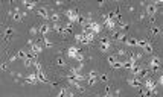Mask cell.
Wrapping results in <instances>:
<instances>
[{
	"mask_svg": "<svg viewBox=\"0 0 163 97\" xmlns=\"http://www.w3.org/2000/svg\"><path fill=\"white\" fill-rule=\"evenodd\" d=\"M64 15L67 17V21H70L72 24H76V23H80V20H81L80 12H78L75 8H69V9H66V11H64Z\"/></svg>",
	"mask_w": 163,
	"mask_h": 97,
	"instance_id": "6da1fadb",
	"label": "cell"
},
{
	"mask_svg": "<svg viewBox=\"0 0 163 97\" xmlns=\"http://www.w3.org/2000/svg\"><path fill=\"white\" fill-rule=\"evenodd\" d=\"M107 61H108L110 67H113V68H122L123 59H119V58H118L116 55H108Z\"/></svg>",
	"mask_w": 163,
	"mask_h": 97,
	"instance_id": "7a4b0ae2",
	"label": "cell"
},
{
	"mask_svg": "<svg viewBox=\"0 0 163 97\" xmlns=\"http://www.w3.org/2000/svg\"><path fill=\"white\" fill-rule=\"evenodd\" d=\"M102 24H104L105 29H108V31H111V32H114V29H116V20L110 18L108 14L104 15V21H102Z\"/></svg>",
	"mask_w": 163,
	"mask_h": 97,
	"instance_id": "3957f363",
	"label": "cell"
},
{
	"mask_svg": "<svg viewBox=\"0 0 163 97\" xmlns=\"http://www.w3.org/2000/svg\"><path fill=\"white\" fill-rule=\"evenodd\" d=\"M85 76H87V81H85V82H87V85H90V87H93V85H95V84L99 81V74H98L95 70L88 71Z\"/></svg>",
	"mask_w": 163,
	"mask_h": 97,
	"instance_id": "277c9868",
	"label": "cell"
},
{
	"mask_svg": "<svg viewBox=\"0 0 163 97\" xmlns=\"http://www.w3.org/2000/svg\"><path fill=\"white\" fill-rule=\"evenodd\" d=\"M99 48H101V52H108L111 48V41L108 37H104L99 40Z\"/></svg>",
	"mask_w": 163,
	"mask_h": 97,
	"instance_id": "5b68a950",
	"label": "cell"
},
{
	"mask_svg": "<svg viewBox=\"0 0 163 97\" xmlns=\"http://www.w3.org/2000/svg\"><path fill=\"white\" fill-rule=\"evenodd\" d=\"M80 47H76V46H70V47H67V56L70 58V59H73V61H76L78 58H80Z\"/></svg>",
	"mask_w": 163,
	"mask_h": 97,
	"instance_id": "8992f818",
	"label": "cell"
},
{
	"mask_svg": "<svg viewBox=\"0 0 163 97\" xmlns=\"http://www.w3.org/2000/svg\"><path fill=\"white\" fill-rule=\"evenodd\" d=\"M102 27H104V24H102V23H99V21H91V23H90V26H88L87 29H88V31H91L95 35H98V34H101Z\"/></svg>",
	"mask_w": 163,
	"mask_h": 97,
	"instance_id": "52a82bcc",
	"label": "cell"
},
{
	"mask_svg": "<svg viewBox=\"0 0 163 97\" xmlns=\"http://www.w3.org/2000/svg\"><path fill=\"white\" fill-rule=\"evenodd\" d=\"M160 64H162V59H160L159 56H153V58L149 59V62H148V65H149V68H151L153 71H157L159 67H160Z\"/></svg>",
	"mask_w": 163,
	"mask_h": 97,
	"instance_id": "ba28073f",
	"label": "cell"
},
{
	"mask_svg": "<svg viewBox=\"0 0 163 97\" xmlns=\"http://www.w3.org/2000/svg\"><path fill=\"white\" fill-rule=\"evenodd\" d=\"M143 6H145V15H154L156 12H157V6L154 5V3H142Z\"/></svg>",
	"mask_w": 163,
	"mask_h": 97,
	"instance_id": "9c48e42d",
	"label": "cell"
},
{
	"mask_svg": "<svg viewBox=\"0 0 163 97\" xmlns=\"http://www.w3.org/2000/svg\"><path fill=\"white\" fill-rule=\"evenodd\" d=\"M38 31H40L41 37H46L47 34H50V31H52V24H49V23H43V24L38 26Z\"/></svg>",
	"mask_w": 163,
	"mask_h": 97,
	"instance_id": "30bf717a",
	"label": "cell"
},
{
	"mask_svg": "<svg viewBox=\"0 0 163 97\" xmlns=\"http://www.w3.org/2000/svg\"><path fill=\"white\" fill-rule=\"evenodd\" d=\"M143 88H146L151 93H156V82L153 79H145L143 81Z\"/></svg>",
	"mask_w": 163,
	"mask_h": 97,
	"instance_id": "8fae6325",
	"label": "cell"
},
{
	"mask_svg": "<svg viewBox=\"0 0 163 97\" xmlns=\"http://www.w3.org/2000/svg\"><path fill=\"white\" fill-rule=\"evenodd\" d=\"M37 15H40L44 20H49L50 18V11H49V8H37Z\"/></svg>",
	"mask_w": 163,
	"mask_h": 97,
	"instance_id": "7c38bea8",
	"label": "cell"
},
{
	"mask_svg": "<svg viewBox=\"0 0 163 97\" xmlns=\"http://www.w3.org/2000/svg\"><path fill=\"white\" fill-rule=\"evenodd\" d=\"M25 82H28V84H41V81L38 79V76H37V73H31L29 76H26L25 77Z\"/></svg>",
	"mask_w": 163,
	"mask_h": 97,
	"instance_id": "4fadbf2b",
	"label": "cell"
},
{
	"mask_svg": "<svg viewBox=\"0 0 163 97\" xmlns=\"http://www.w3.org/2000/svg\"><path fill=\"white\" fill-rule=\"evenodd\" d=\"M113 37H114V40L118 41V43H125L126 41V35H125V32L122 31H118V32H113Z\"/></svg>",
	"mask_w": 163,
	"mask_h": 97,
	"instance_id": "5bb4252c",
	"label": "cell"
},
{
	"mask_svg": "<svg viewBox=\"0 0 163 97\" xmlns=\"http://www.w3.org/2000/svg\"><path fill=\"white\" fill-rule=\"evenodd\" d=\"M29 50L32 52V53H35V55H40L41 52H43V44L41 43H38V41H35L31 47H29Z\"/></svg>",
	"mask_w": 163,
	"mask_h": 97,
	"instance_id": "9a60e30c",
	"label": "cell"
},
{
	"mask_svg": "<svg viewBox=\"0 0 163 97\" xmlns=\"http://www.w3.org/2000/svg\"><path fill=\"white\" fill-rule=\"evenodd\" d=\"M17 56H18V59H21V61H25L28 56H29V48H20L17 53H15Z\"/></svg>",
	"mask_w": 163,
	"mask_h": 97,
	"instance_id": "2e32d148",
	"label": "cell"
},
{
	"mask_svg": "<svg viewBox=\"0 0 163 97\" xmlns=\"http://www.w3.org/2000/svg\"><path fill=\"white\" fill-rule=\"evenodd\" d=\"M75 41H78V43H81V44H90V41L85 38V35L84 34H75Z\"/></svg>",
	"mask_w": 163,
	"mask_h": 97,
	"instance_id": "e0dca14e",
	"label": "cell"
},
{
	"mask_svg": "<svg viewBox=\"0 0 163 97\" xmlns=\"http://www.w3.org/2000/svg\"><path fill=\"white\" fill-rule=\"evenodd\" d=\"M126 82H128V84H130V85H131L133 88H136V87H139V85L142 84V82H140V79H139L137 76H133V77H128V81H126Z\"/></svg>",
	"mask_w": 163,
	"mask_h": 97,
	"instance_id": "ac0fdd59",
	"label": "cell"
},
{
	"mask_svg": "<svg viewBox=\"0 0 163 97\" xmlns=\"http://www.w3.org/2000/svg\"><path fill=\"white\" fill-rule=\"evenodd\" d=\"M125 46H126V47L137 48V40H136V38H133V37H128V38H126V41H125Z\"/></svg>",
	"mask_w": 163,
	"mask_h": 97,
	"instance_id": "d6986e66",
	"label": "cell"
},
{
	"mask_svg": "<svg viewBox=\"0 0 163 97\" xmlns=\"http://www.w3.org/2000/svg\"><path fill=\"white\" fill-rule=\"evenodd\" d=\"M60 14L56 12V11H50V18H49V21H52V23H60Z\"/></svg>",
	"mask_w": 163,
	"mask_h": 97,
	"instance_id": "ffe728a7",
	"label": "cell"
},
{
	"mask_svg": "<svg viewBox=\"0 0 163 97\" xmlns=\"http://www.w3.org/2000/svg\"><path fill=\"white\" fill-rule=\"evenodd\" d=\"M35 73H37V76H38V79H40L41 82H49V77L46 76L44 70H40V71H35Z\"/></svg>",
	"mask_w": 163,
	"mask_h": 97,
	"instance_id": "44dd1931",
	"label": "cell"
},
{
	"mask_svg": "<svg viewBox=\"0 0 163 97\" xmlns=\"http://www.w3.org/2000/svg\"><path fill=\"white\" fill-rule=\"evenodd\" d=\"M21 3H23V6H26L28 9H34V8L37 6V3H35V2H28V0H23Z\"/></svg>",
	"mask_w": 163,
	"mask_h": 97,
	"instance_id": "7402d4cb",
	"label": "cell"
},
{
	"mask_svg": "<svg viewBox=\"0 0 163 97\" xmlns=\"http://www.w3.org/2000/svg\"><path fill=\"white\" fill-rule=\"evenodd\" d=\"M160 32H162V29H160V27H159L157 24H154V26H151V34H153V35H159Z\"/></svg>",
	"mask_w": 163,
	"mask_h": 97,
	"instance_id": "603a6c76",
	"label": "cell"
},
{
	"mask_svg": "<svg viewBox=\"0 0 163 97\" xmlns=\"http://www.w3.org/2000/svg\"><path fill=\"white\" fill-rule=\"evenodd\" d=\"M41 40H43V44H44L46 47H52V46H53V43H52L47 37H41Z\"/></svg>",
	"mask_w": 163,
	"mask_h": 97,
	"instance_id": "cb8c5ba5",
	"label": "cell"
},
{
	"mask_svg": "<svg viewBox=\"0 0 163 97\" xmlns=\"http://www.w3.org/2000/svg\"><path fill=\"white\" fill-rule=\"evenodd\" d=\"M148 43H149V41H146V40H137V48H142V50H143Z\"/></svg>",
	"mask_w": 163,
	"mask_h": 97,
	"instance_id": "d4e9b609",
	"label": "cell"
},
{
	"mask_svg": "<svg viewBox=\"0 0 163 97\" xmlns=\"http://www.w3.org/2000/svg\"><path fill=\"white\" fill-rule=\"evenodd\" d=\"M154 52V48H153V46H151V43H148L146 46H145V48H143V53H146V55H151Z\"/></svg>",
	"mask_w": 163,
	"mask_h": 97,
	"instance_id": "484cf974",
	"label": "cell"
},
{
	"mask_svg": "<svg viewBox=\"0 0 163 97\" xmlns=\"http://www.w3.org/2000/svg\"><path fill=\"white\" fill-rule=\"evenodd\" d=\"M29 34H31L32 37H35V35H38V34H40V31H38V27H35V26H32V27L29 29Z\"/></svg>",
	"mask_w": 163,
	"mask_h": 97,
	"instance_id": "4316f807",
	"label": "cell"
},
{
	"mask_svg": "<svg viewBox=\"0 0 163 97\" xmlns=\"http://www.w3.org/2000/svg\"><path fill=\"white\" fill-rule=\"evenodd\" d=\"M56 65H58V67H64V65H66V61H64L61 56H58V58H56Z\"/></svg>",
	"mask_w": 163,
	"mask_h": 97,
	"instance_id": "83f0119b",
	"label": "cell"
},
{
	"mask_svg": "<svg viewBox=\"0 0 163 97\" xmlns=\"http://www.w3.org/2000/svg\"><path fill=\"white\" fill-rule=\"evenodd\" d=\"M102 97H116V96H114V93H111L110 87H107V91H105V94H104Z\"/></svg>",
	"mask_w": 163,
	"mask_h": 97,
	"instance_id": "f1b7e54d",
	"label": "cell"
},
{
	"mask_svg": "<svg viewBox=\"0 0 163 97\" xmlns=\"http://www.w3.org/2000/svg\"><path fill=\"white\" fill-rule=\"evenodd\" d=\"M11 34H14V29H12V27H6L5 32H3V37H8V35H11Z\"/></svg>",
	"mask_w": 163,
	"mask_h": 97,
	"instance_id": "f546056e",
	"label": "cell"
},
{
	"mask_svg": "<svg viewBox=\"0 0 163 97\" xmlns=\"http://www.w3.org/2000/svg\"><path fill=\"white\" fill-rule=\"evenodd\" d=\"M99 81H101V82H108V76H107L105 73H101V74H99Z\"/></svg>",
	"mask_w": 163,
	"mask_h": 97,
	"instance_id": "4dcf8cb0",
	"label": "cell"
},
{
	"mask_svg": "<svg viewBox=\"0 0 163 97\" xmlns=\"http://www.w3.org/2000/svg\"><path fill=\"white\" fill-rule=\"evenodd\" d=\"M149 94H151V91H148L146 88H143V90H142V96H143V97H148Z\"/></svg>",
	"mask_w": 163,
	"mask_h": 97,
	"instance_id": "1f68e13d",
	"label": "cell"
},
{
	"mask_svg": "<svg viewBox=\"0 0 163 97\" xmlns=\"http://www.w3.org/2000/svg\"><path fill=\"white\" fill-rule=\"evenodd\" d=\"M118 55H119V56H125V55H126V50H125V48H119Z\"/></svg>",
	"mask_w": 163,
	"mask_h": 97,
	"instance_id": "d6a6232c",
	"label": "cell"
},
{
	"mask_svg": "<svg viewBox=\"0 0 163 97\" xmlns=\"http://www.w3.org/2000/svg\"><path fill=\"white\" fill-rule=\"evenodd\" d=\"M17 58H18L17 55H12V56H9V59H8V62H14V61H15Z\"/></svg>",
	"mask_w": 163,
	"mask_h": 97,
	"instance_id": "836d02e7",
	"label": "cell"
},
{
	"mask_svg": "<svg viewBox=\"0 0 163 97\" xmlns=\"http://www.w3.org/2000/svg\"><path fill=\"white\" fill-rule=\"evenodd\" d=\"M154 5H156V6H159V5H163V0H156V2H154Z\"/></svg>",
	"mask_w": 163,
	"mask_h": 97,
	"instance_id": "e575fe53",
	"label": "cell"
},
{
	"mask_svg": "<svg viewBox=\"0 0 163 97\" xmlns=\"http://www.w3.org/2000/svg\"><path fill=\"white\" fill-rule=\"evenodd\" d=\"M159 84H160V85H162V87H163V74H162V76H160V77H159Z\"/></svg>",
	"mask_w": 163,
	"mask_h": 97,
	"instance_id": "d590c367",
	"label": "cell"
},
{
	"mask_svg": "<svg viewBox=\"0 0 163 97\" xmlns=\"http://www.w3.org/2000/svg\"><path fill=\"white\" fill-rule=\"evenodd\" d=\"M162 32H163V27H162Z\"/></svg>",
	"mask_w": 163,
	"mask_h": 97,
	"instance_id": "8d00e7d4",
	"label": "cell"
}]
</instances>
